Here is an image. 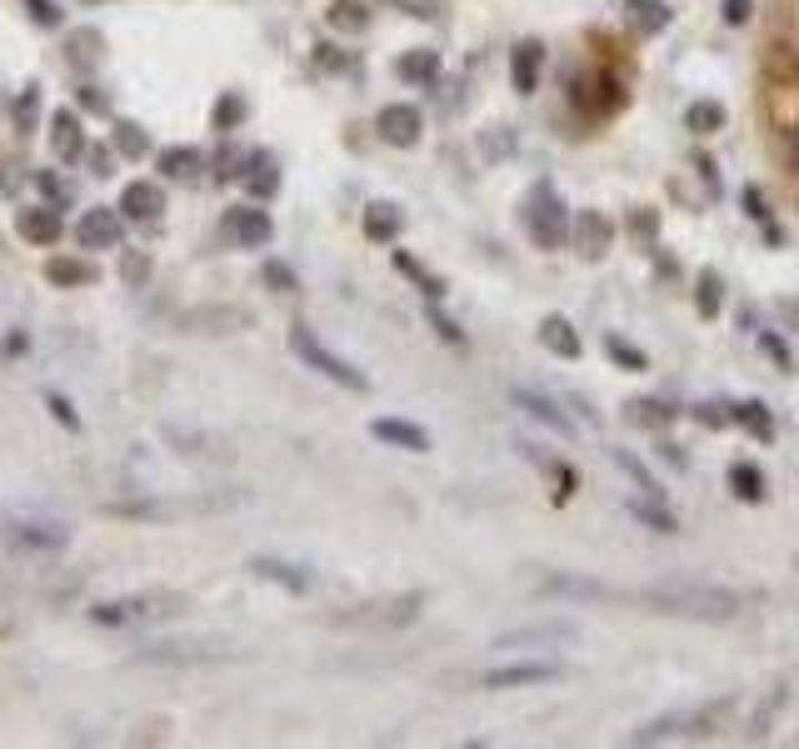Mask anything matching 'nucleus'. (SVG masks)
<instances>
[{"label": "nucleus", "mask_w": 799, "mask_h": 749, "mask_svg": "<svg viewBox=\"0 0 799 749\" xmlns=\"http://www.w3.org/2000/svg\"><path fill=\"white\" fill-rule=\"evenodd\" d=\"M75 110H80V115H105V110H110L105 90H100V85H90V80H85V85L75 90Z\"/></svg>", "instance_id": "de8ad7c7"}, {"label": "nucleus", "mask_w": 799, "mask_h": 749, "mask_svg": "<svg viewBox=\"0 0 799 749\" xmlns=\"http://www.w3.org/2000/svg\"><path fill=\"white\" fill-rule=\"evenodd\" d=\"M539 589H545V595H559V599H625L619 589L595 585V579H579V575H549Z\"/></svg>", "instance_id": "c85d7f7f"}, {"label": "nucleus", "mask_w": 799, "mask_h": 749, "mask_svg": "<svg viewBox=\"0 0 799 749\" xmlns=\"http://www.w3.org/2000/svg\"><path fill=\"white\" fill-rule=\"evenodd\" d=\"M625 409H629V425L655 429V435H659V429H669V425L679 419V409H669L665 399H629Z\"/></svg>", "instance_id": "72a5a7b5"}, {"label": "nucleus", "mask_w": 799, "mask_h": 749, "mask_svg": "<svg viewBox=\"0 0 799 749\" xmlns=\"http://www.w3.org/2000/svg\"><path fill=\"white\" fill-rule=\"evenodd\" d=\"M65 60L80 70V75H90V70L105 60V36H100L95 26H80L65 36Z\"/></svg>", "instance_id": "412c9836"}, {"label": "nucleus", "mask_w": 799, "mask_h": 749, "mask_svg": "<svg viewBox=\"0 0 799 749\" xmlns=\"http://www.w3.org/2000/svg\"><path fill=\"white\" fill-rule=\"evenodd\" d=\"M125 240V215L120 205H85L75 220V245L80 250H115Z\"/></svg>", "instance_id": "6e6552de"}, {"label": "nucleus", "mask_w": 799, "mask_h": 749, "mask_svg": "<svg viewBox=\"0 0 799 749\" xmlns=\"http://www.w3.org/2000/svg\"><path fill=\"white\" fill-rule=\"evenodd\" d=\"M36 115H40V85H20V95H16V130L20 135L36 130Z\"/></svg>", "instance_id": "79ce46f5"}, {"label": "nucleus", "mask_w": 799, "mask_h": 749, "mask_svg": "<svg viewBox=\"0 0 799 749\" xmlns=\"http://www.w3.org/2000/svg\"><path fill=\"white\" fill-rule=\"evenodd\" d=\"M615 465H619V469H625V475H629V479H635V485H639V489H645V495H659V485H655V475H649V469H645V465H639V459H635V455H629V449H615Z\"/></svg>", "instance_id": "49530a36"}, {"label": "nucleus", "mask_w": 799, "mask_h": 749, "mask_svg": "<svg viewBox=\"0 0 799 749\" xmlns=\"http://www.w3.org/2000/svg\"><path fill=\"white\" fill-rule=\"evenodd\" d=\"M260 280H265L275 295H290V290H300V280H295V270L285 265V260H265V270H260Z\"/></svg>", "instance_id": "a18cd8bd"}, {"label": "nucleus", "mask_w": 799, "mask_h": 749, "mask_svg": "<svg viewBox=\"0 0 799 749\" xmlns=\"http://www.w3.org/2000/svg\"><path fill=\"white\" fill-rule=\"evenodd\" d=\"M370 435H375L380 445L409 449V455H425V449H429V429H425V425H415V419H395V415H380V419H370Z\"/></svg>", "instance_id": "f3484780"}, {"label": "nucleus", "mask_w": 799, "mask_h": 749, "mask_svg": "<svg viewBox=\"0 0 799 749\" xmlns=\"http://www.w3.org/2000/svg\"><path fill=\"white\" fill-rule=\"evenodd\" d=\"M745 205H749V215H755L759 225H769V210H765V200H759V190H745Z\"/></svg>", "instance_id": "e2e57ef3"}, {"label": "nucleus", "mask_w": 799, "mask_h": 749, "mask_svg": "<svg viewBox=\"0 0 799 749\" xmlns=\"http://www.w3.org/2000/svg\"><path fill=\"white\" fill-rule=\"evenodd\" d=\"M719 16H725V26H745L755 16V0H719Z\"/></svg>", "instance_id": "864d4df0"}, {"label": "nucleus", "mask_w": 799, "mask_h": 749, "mask_svg": "<svg viewBox=\"0 0 799 749\" xmlns=\"http://www.w3.org/2000/svg\"><path fill=\"white\" fill-rule=\"evenodd\" d=\"M605 355L615 360L619 370H629V375H639V370H649V360H645V350H635L625 335H605Z\"/></svg>", "instance_id": "ea45409f"}, {"label": "nucleus", "mask_w": 799, "mask_h": 749, "mask_svg": "<svg viewBox=\"0 0 799 749\" xmlns=\"http://www.w3.org/2000/svg\"><path fill=\"white\" fill-rule=\"evenodd\" d=\"M375 135L385 140V145H395V150H409V145H419V135H425V115H419L415 105H405V100H395V105H380Z\"/></svg>", "instance_id": "1a4fd4ad"}, {"label": "nucleus", "mask_w": 799, "mask_h": 749, "mask_svg": "<svg viewBox=\"0 0 799 749\" xmlns=\"http://www.w3.org/2000/svg\"><path fill=\"white\" fill-rule=\"evenodd\" d=\"M85 165H90V175H95V180H110V175H115V145H90L85 150Z\"/></svg>", "instance_id": "09e8293b"}, {"label": "nucleus", "mask_w": 799, "mask_h": 749, "mask_svg": "<svg viewBox=\"0 0 799 749\" xmlns=\"http://www.w3.org/2000/svg\"><path fill=\"white\" fill-rule=\"evenodd\" d=\"M160 210H165V190H160V180H130V185L120 190V215L135 220V225H155Z\"/></svg>", "instance_id": "dca6fc26"}, {"label": "nucleus", "mask_w": 799, "mask_h": 749, "mask_svg": "<svg viewBox=\"0 0 799 749\" xmlns=\"http://www.w3.org/2000/svg\"><path fill=\"white\" fill-rule=\"evenodd\" d=\"M185 599L170 595V589H145V595H125V599H100L90 605V619L105 629H130V625H150V619H165L180 615Z\"/></svg>", "instance_id": "f03ea898"}, {"label": "nucleus", "mask_w": 799, "mask_h": 749, "mask_svg": "<svg viewBox=\"0 0 799 749\" xmlns=\"http://www.w3.org/2000/svg\"><path fill=\"white\" fill-rule=\"evenodd\" d=\"M30 185L40 190V200H45V205H60V210H65L70 190H65V180H60L55 170H30Z\"/></svg>", "instance_id": "a19ab883"}, {"label": "nucleus", "mask_w": 799, "mask_h": 749, "mask_svg": "<svg viewBox=\"0 0 799 749\" xmlns=\"http://www.w3.org/2000/svg\"><path fill=\"white\" fill-rule=\"evenodd\" d=\"M695 310L699 320H719V310H725V280H719V270H699L695 275Z\"/></svg>", "instance_id": "473e14b6"}, {"label": "nucleus", "mask_w": 799, "mask_h": 749, "mask_svg": "<svg viewBox=\"0 0 799 749\" xmlns=\"http://www.w3.org/2000/svg\"><path fill=\"white\" fill-rule=\"evenodd\" d=\"M245 115H250V100L240 95V90H225V95L215 100V115H210V120H215L220 135H230V130H240V120H245Z\"/></svg>", "instance_id": "58836bf2"}, {"label": "nucleus", "mask_w": 799, "mask_h": 749, "mask_svg": "<svg viewBox=\"0 0 799 749\" xmlns=\"http://www.w3.org/2000/svg\"><path fill=\"white\" fill-rule=\"evenodd\" d=\"M395 270H400L405 280H415V285H419V295H425V300H439V295H445V280H439V275H429V270L419 265V260L409 255V250H395Z\"/></svg>", "instance_id": "e433bc0d"}, {"label": "nucleus", "mask_w": 799, "mask_h": 749, "mask_svg": "<svg viewBox=\"0 0 799 749\" xmlns=\"http://www.w3.org/2000/svg\"><path fill=\"white\" fill-rule=\"evenodd\" d=\"M729 489H735L745 505H759V499L769 495V489H765V475H759V465H749V459H735V465H729Z\"/></svg>", "instance_id": "f704fd0d"}, {"label": "nucleus", "mask_w": 799, "mask_h": 749, "mask_svg": "<svg viewBox=\"0 0 799 749\" xmlns=\"http://www.w3.org/2000/svg\"><path fill=\"white\" fill-rule=\"evenodd\" d=\"M429 325H435V335H439V340H449V345H459V340H465V335H459L455 320H445V315L435 310V300H429Z\"/></svg>", "instance_id": "5fc2aeb1"}, {"label": "nucleus", "mask_w": 799, "mask_h": 749, "mask_svg": "<svg viewBox=\"0 0 799 749\" xmlns=\"http://www.w3.org/2000/svg\"><path fill=\"white\" fill-rule=\"evenodd\" d=\"M779 315H785L789 330H799V300H779Z\"/></svg>", "instance_id": "0e129e2a"}, {"label": "nucleus", "mask_w": 799, "mask_h": 749, "mask_svg": "<svg viewBox=\"0 0 799 749\" xmlns=\"http://www.w3.org/2000/svg\"><path fill=\"white\" fill-rule=\"evenodd\" d=\"M26 180H30V175H20V160H6V170H0V190L10 195V190H20Z\"/></svg>", "instance_id": "bf43d9fd"}, {"label": "nucleus", "mask_w": 799, "mask_h": 749, "mask_svg": "<svg viewBox=\"0 0 799 749\" xmlns=\"http://www.w3.org/2000/svg\"><path fill=\"white\" fill-rule=\"evenodd\" d=\"M525 230L539 250H559L569 240V210L555 195V185H545V180L525 195Z\"/></svg>", "instance_id": "20e7f679"}, {"label": "nucleus", "mask_w": 799, "mask_h": 749, "mask_svg": "<svg viewBox=\"0 0 799 749\" xmlns=\"http://www.w3.org/2000/svg\"><path fill=\"white\" fill-rule=\"evenodd\" d=\"M539 345H545L555 360H575L579 355V330L569 325L565 315H545L539 320Z\"/></svg>", "instance_id": "a878e982"}, {"label": "nucleus", "mask_w": 799, "mask_h": 749, "mask_svg": "<svg viewBox=\"0 0 799 749\" xmlns=\"http://www.w3.org/2000/svg\"><path fill=\"white\" fill-rule=\"evenodd\" d=\"M290 350H295V355L305 360V365L315 370V375L335 379V385H340V389H350V395H365V389H370V379L360 375V370L350 365V360H340L335 350L320 345L315 330H310V325H290Z\"/></svg>", "instance_id": "39448f33"}, {"label": "nucleus", "mask_w": 799, "mask_h": 749, "mask_svg": "<svg viewBox=\"0 0 799 749\" xmlns=\"http://www.w3.org/2000/svg\"><path fill=\"white\" fill-rule=\"evenodd\" d=\"M6 519H10V515H0V529H6Z\"/></svg>", "instance_id": "69168bd1"}, {"label": "nucleus", "mask_w": 799, "mask_h": 749, "mask_svg": "<svg viewBox=\"0 0 799 749\" xmlns=\"http://www.w3.org/2000/svg\"><path fill=\"white\" fill-rule=\"evenodd\" d=\"M629 235H635L639 245H649V240L659 235V215H655V210H629Z\"/></svg>", "instance_id": "8fccbe9b"}, {"label": "nucleus", "mask_w": 799, "mask_h": 749, "mask_svg": "<svg viewBox=\"0 0 799 749\" xmlns=\"http://www.w3.org/2000/svg\"><path fill=\"white\" fill-rule=\"evenodd\" d=\"M515 405L525 409L529 419H539L545 429H555V435H569V415H559L555 399H545L539 389H515Z\"/></svg>", "instance_id": "7c9ffc66"}, {"label": "nucleus", "mask_w": 799, "mask_h": 749, "mask_svg": "<svg viewBox=\"0 0 799 749\" xmlns=\"http://www.w3.org/2000/svg\"><path fill=\"white\" fill-rule=\"evenodd\" d=\"M250 569H255L260 579H270V585L290 589V595H305V589H310V569H305V565H290V559L255 555V559H250Z\"/></svg>", "instance_id": "5701e85b"}, {"label": "nucleus", "mask_w": 799, "mask_h": 749, "mask_svg": "<svg viewBox=\"0 0 799 749\" xmlns=\"http://www.w3.org/2000/svg\"><path fill=\"white\" fill-rule=\"evenodd\" d=\"M639 605L659 609V615L675 619H699V625H725V619L739 615V595L719 585H699V579H665V585L639 589Z\"/></svg>", "instance_id": "f257e3e1"}, {"label": "nucleus", "mask_w": 799, "mask_h": 749, "mask_svg": "<svg viewBox=\"0 0 799 749\" xmlns=\"http://www.w3.org/2000/svg\"><path fill=\"white\" fill-rule=\"evenodd\" d=\"M155 165H160V175H170V180H195L200 170H205V155H200L195 145H165L155 155Z\"/></svg>", "instance_id": "c756f323"}, {"label": "nucleus", "mask_w": 799, "mask_h": 749, "mask_svg": "<svg viewBox=\"0 0 799 749\" xmlns=\"http://www.w3.org/2000/svg\"><path fill=\"white\" fill-rule=\"evenodd\" d=\"M629 515H635L639 525L659 529V535H675V529H679L675 509H665V505H659V495H649V499H629Z\"/></svg>", "instance_id": "4c0bfd02"}, {"label": "nucleus", "mask_w": 799, "mask_h": 749, "mask_svg": "<svg viewBox=\"0 0 799 749\" xmlns=\"http://www.w3.org/2000/svg\"><path fill=\"white\" fill-rule=\"evenodd\" d=\"M729 425H739L749 439H759V445H769V439H775L769 405H759V399H739V405H729Z\"/></svg>", "instance_id": "cd10ccee"}, {"label": "nucleus", "mask_w": 799, "mask_h": 749, "mask_svg": "<svg viewBox=\"0 0 799 749\" xmlns=\"http://www.w3.org/2000/svg\"><path fill=\"white\" fill-rule=\"evenodd\" d=\"M145 275H150V260L140 255V250H125V255H120V280H125V285H145Z\"/></svg>", "instance_id": "3c124183"}, {"label": "nucleus", "mask_w": 799, "mask_h": 749, "mask_svg": "<svg viewBox=\"0 0 799 749\" xmlns=\"http://www.w3.org/2000/svg\"><path fill=\"white\" fill-rule=\"evenodd\" d=\"M685 130H695V135H715V130H725V105H719V100H689L685 105Z\"/></svg>", "instance_id": "c9c22d12"}, {"label": "nucleus", "mask_w": 799, "mask_h": 749, "mask_svg": "<svg viewBox=\"0 0 799 749\" xmlns=\"http://www.w3.org/2000/svg\"><path fill=\"white\" fill-rule=\"evenodd\" d=\"M569 245H575L585 260H605L609 245H615V225H609V215H599V210H579V215L569 220Z\"/></svg>", "instance_id": "4468645a"}, {"label": "nucleus", "mask_w": 799, "mask_h": 749, "mask_svg": "<svg viewBox=\"0 0 799 749\" xmlns=\"http://www.w3.org/2000/svg\"><path fill=\"white\" fill-rule=\"evenodd\" d=\"M539 70H545V45H539V40H519V45L509 50V85H515L519 95H529V90H539Z\"/></svg>", "instance_id": "6ab92c4d"}, {"label": "nucleus", "mask_w": 799, "mask_h": 749, "mask_svg": "<svg viewBox=\"0 0 799 749\" xmlns=\"http://www.w3.org/2000/svg\"><path fill=\"white\" fill-rule=\"evenodd\" d=\"M395 75L405 80V85H415V90H429L439 80V55H435V50H425V45L405 50V55L395 60Z\"/></svg>", "instance_id": "b1692460"}, {"label": "nucleus", "mask_w": 799, "mask_h": 749, "mask_svg": "<svg viewBox=\"0 0 799 749\" xmlns=\"http://www.w3.org/2000/svg\"><path fill=\"white\" fill-rule=\"evenodd\" d=\"M729 709H735L729 699H715V705H699V709H679V715H665V719H655V725H639L629 739H635V745H665V739H709Z\"/></svg>", "instance_id": "7ed1b4c3"}, {"label": "nucleus", "mask_w": 799, "mask_h": 749, "mask_svg": "<svg viewBox=\"0 0 799 749\" xmlns=\"http://www.w3.org/2000/svg\"><path fill=\"white\" fill-rule=\"evenodd\" d=\"M50 150H55L60 165H80V160H85L90 140H85V120H80L75 105L50 115Z\"/></svg>", "instance_id": "f8f14e48"}, {"label": "nucleus", "mask_w": 799, "mask_h": 749, "mask_svg": "<svg viewBox=\"0 0 799 749\" xmlns=\"http://www.w3.org/2000/svg\"><path fill=\"white\" fill-rule=\"evenodd\" d=\"M565 669L549 665V659H519V665H499L485 669V689H525V685H549L559 679Z\"/></svg>", "instance_id": "2eb2a0df"}, {"label": "nucleus", "mask_w": 799, "mask_h": 749, "mask_svg": "<svg viewBox=\"0 0 799 749\" xmlns=\"http://www.w3.org/2000/svg\"><path fill=\"white\" fill-rule=\"evenodd\" d=\"M569 639H579L575 625H565V619H549V625H519V629H505V635H495V649H555V645H569Z\"/></svg>", "instance_id": "9b49d317"}, {"label": "nucleus", "mask_w": 799, "mask_h": 749, "mask_svg": "<svg viewBox=\"0 0 799 749\" xmlns=\"http://www.w3.org/2000/svg\"><path fill=\"white\" fill-rule=\"evenodd\" d=\"M509 145H515V140H509V130H505V125H499L495 135L479 140V150H485V155H509Z\"/></svg>", "instance_id": "13d9d810"}, {"label": "nucleus", "mask_w": 799, "mask_h": 749, "mask_svg": "<svg viewBox=\"0 0 799 749\" xmlns=\"http://www.w3.org/2000/svg\"><path fill=\"white\" fill-rule=\"evenodd\" d=\"M135 659L140 665H220V659H235V649L210 645V639H165V645H145Z\"/></svg>", "instance_id": "0eeeda50"}, {"label": "nucleus", "mask_w": 799, "mask_h": 749, "mask_svg": "<svg viewBox=\"0 0 799 749\" xmlns=\"http://www.w3.org/2000/svg\"><path fill=\"white\" fill-rule=\"evenodd\" d=\"M549 475H555V485H559V489H555V499H569V495H575L579 475H575L569 465H549Z\"/></svg>", "instance_id": "4d7b16f0"}, {"label": "nucleus", "mask_w": 799, "mask_h": 749, "mask_svg": "<svg viewBox=\"0 0 799 749\" xmlns=\"http://www.w3.org/2000/svg\"><path fill=\"white\" fill-rule=\"evenodd\" d=\"M26 16H30V26H40V30L65 26V10H60L55 0H26Z\"/></svg>", "instance_id": "c03bdc74"}, {"label": "nucleus", "mask_w": 799, "mask_h": 749, "mask_svg": "<svg viewBox=\"0 0 799 749\" xmlns=\"http://www.w3.org/2000/svg\"><path fill=\"white\" fill-rule=\"evenodd\" d=\"M625 20L639 30V36H665L675 10H669L665 0H625Z\"/></svg>", "instance_id": "bb28decb"}, {"label": "nucleus", "mask_w": 799, "mask_h": 749, "mask_svg": "<svg viewBox=\"0 0 799 749\" xmlns=\"http://www.w3.org/2000/svg\"><path fill=\"white\" fill-rule=\"evenodd\" d=\"M110 145H115L120 160H145L150 155V135H145L140 120H115V125H110Z\"/></svg>", "instance_id": "2f4dec72"}, {"label": "nucleus", "mask_w": 799, "mask_h": 749, "mask_svg": "<svg viewBox=\"0 0 799 749\" xmlns=\"http://www.w3.org/2000/svg\"><path fill=\"white\" fill-rule=\"evenodd\" d=\"M225 235L235 240L240 250H265L270 240H275V220L260 210V200H250V205L225 210Z\"/></svg>", "instance_id": "9d476101"}, {"label": "nucleus", "mask_w": 799, "mask_h": 749, "mask_svg": "<svg viewBox=\"0 0 799 749\" xmlns=\"http://www.w3.org/2000/svg\"><path fill=\"white\" fill-rule=\"evenodd\" d=\"M759 70H765L769 85L795 90V85H799V50L789 45V40H769L765 55H759Z\"/></svg>", "instance_id": "a211bd4d"}, {"label": "nucleus", "mask_w": 799, "mask_h": 749, "mask_svg": "<svg viewBox=\"0 0 799 749\" xmlns=\"http://www.w3.org/2000/svg\"><path fill=\"white\" fill-rule=\"evenodd\" d=\"M400 225H405L400 205H390V200H370V205H365V235L375 240V245H395Z\"/></svg>", "instance_id": "393cba45"}, {"label": "nucleus", "mask_w": 799, "mask_h": 749, "mask_svg": "<svg viewBox=\"0 0 799 749\" xmlns=\"http://www.w3.org/2000/svg\"><path fill=\"white\" fill-rule=\"evenodd\" d=\"M759 345H765V355H775V365H779V370L795 365V360H789V350H785V340H779L775 330H765V335H759Z\"/></svg>", "instance_id": "6e6d98bb"}, {"label": "nucleus", "mask_w": 799, "mask_h": 749, "mask_svg": "<svg viewBox=\"0 0 799 749\" xmlns=\"http://www.w3.org/2000/svg\"><path fill=\"white\" fill-rule=\"evenodd\" d=\"M45 280L55 290H80V285H95L100 270L90 265V260H80V255H50L45 260Z\"/></svg>", "instance_id": "4be33fe9"}, {"label": "nucleus", "mask_w": 799, "mask_h": 749, "mask_svg": "<svg viewBox=\"0 0 799 749\" xmlns=\"http://www.w3.org/2000/svg\"><path fill=\"white\" fill-rule=\"evenodd\" d=\"M785 165H789V170H795V175H799V125H795V130H789V135H785Z\"/></svg>", "instance_id": "052dcab7"}, {"label": "nucleus", "mask_w": 799, "mask_h": 749, "mask_svg": "<svg viewBox=\"0 0 799 749\" xmlns=\"http://www.w3.org/2000/svg\"><path fill=\"white\" fill-rule=\"evenodd\" d=\"M6 545L20 549V555H60L70 545V529L55 525V519H6Z\"/></svg>", "instance_id": "423d86ee"}, {"label": "nucleus", "mask_w": 799, "mask_h": 749, "mask_svg": "<svg viewBox=\"0 0 799 749\" xmlns=\"http://www.w3.org/2000/svg\"><path fill=\"white\" fill-rule=\"evenodd\" d=\"M45 405H50V415H55L65 429H80V415H75V409H70V399L60 395V389H45Z\"/></svg>", "instance_id": "603ef678"}, {"label": "nucleus", "mask_w": 799, "mask_h": 749, "mask_svg": "<svg viewBox=\"0 0 799 749\" xmlns=\"http://www.w3.org/2000/svg\"><path fill=\"white\" fill-rule=\"evenodd\" d=\"M240 185H245L250 200H270V195H275V190H280V165H275V155H270V150H250Z\"/></svg>", "instance_id": "aec40b11"}, {"label": "nucleus", "mask_w": 799, "mask_h": 749, "mask_svg": "<svg viewBox=\"0 0 799 749\" xmlns=\"http://www.w3.org/2000/svg\"><path fill=\"white\" fill-rule=\"evenodd\" d=\"M330 26H340V30H365V26H370V10L355 6V0H335V6H330Z\"/></svg>", "instance_id": "37998d69"}, {"label": "nucleus", "mask_w": 799, "mask_h": 749, "mask_svg": "<svg viewBox=\"0 0 799 749\" xmlns=\"http://www.w3.org/2000/svg\"><path fill=\"white\" fill-rule=\"evenodd\" d=\"M719 409H725V405H699V409H695V419H699V425H715V429H719V425L729 419V415H719Z\"/></svg>", "instance_id": "680f3d73"}, {"label": "nucleus", "mask_w": 799, "mask_h": 749, "mask_svg": "<svg viewBox=\"0 0 799 749\" xmlns=\"http://www.w3.org/2000/svg\"><path fill=\"white\" fill-rule=\"evenodd\" d=\"M16 235L26 240V245H36V250H50L60 235H65V220H60V205H26V210H16Z\"/></svg>", "instance_id": "ddd939ff"}]
</instances>
